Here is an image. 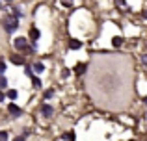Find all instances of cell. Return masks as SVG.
<instances>
[{
	"mask_svg": "<svg viewBox=\"0 0 147 141\" xmlns=\"http://www.w3.org/2000/svg\"><path fill=\"white\" fill-rule=\"evenodd\" d=\"M2 26L7 33H13V32H17V28H19V19H15L13 15L7 13L6 17L2 19Z\"/></svg>",
	"mask_w": 147,
	"mask_h": 141,
	"instance_id": "obj_1",
	"label": "cell"
},
{
	"mask_svg": "<svg viewBox=\"0 0 147 141\" xmlns=\"http://www.w3.org/2000/svg\"><path fill=\"white\" fill-rule=\"evenodd\" d=\"M13 45H15L17 50H26V48H28V41H26L24 37H17V39L13 41Z\"/></svg>",
	"mask_w": 147,
	"mask_h": 141,
	"instance_id": "obj_2",
	"label": "cell"
},
{
	"mask_svg": "<svg viewBox=\"0 0 147 141\" xmlns=\"http://www.w3.org/2000/svg\"><path fill=\"white\" fill-rule=\"evenodd\" d=\"M7 112H9L13 117H21L22 115V110L19 108L17 104H9V106H7Z\"/></svg>",
	"mask_w": 147,
	"mask_h": 141,
	"instance_id": "obj_3",
	"label": "cell"
},
{
	"mask_svg": "<svg viewBox=\"0 0 147 141\" xmlns=\"http://www.w3.org/2000/svg\"><path fill=\"white\" fill-rule=\"evenodd\" d=\"M28 35H30V39H32V41H37L41 33H39V30H37L36 26H32V28H30V32H28Z\"/></svg>",
	"mask_w": 147,
	"mask_h": 141,
	"instance_id": "obj_4",
	"label": "cell"
},
{
	"mask_svg": "<svg viewBox=\"0 0 147 141\" xmlns=\"http://www.w3.org/2000/svg\"><path fill=\"white\" fill-rule=\"evenodd\" d=\"M41 113H43L45 117H50L54 113V110H52V106H49V104H43L41 106Z\"/></svg>",
	"mask_w": 147,
	"mask_h": 141,
	"instance_id": "obj_5",
	"label": "cell"
},
{
	"mask_svg": "<svg viewBox=\"0 0 147 141\" xmlns=\"http://www.w3.org/2000/svg\"><path fill=\"white\" fill-rule=\"evenodd\" d=\"M32 69H34V72L41 74V72H45V65L41 61H37V63H34V65H32Z\"/></svg>",
	"mask_w": 147,
	"mask_h": 141,
	"instance_id": "obj_6",
	"label": "cell"
},
{
	"mask_svg": "<svg viewBox=\"0 0 147 141\" xmlns=\"http://www.w3.org/2000/svg\"><path fill=\"white\" fill-rule=\"evenodd\" d=\"M11 61L15 63V65H22V63H24V58H22V56H11Z\"/></svg>",
	"mask_w": 147,
	"mask_h": 141,
	"instance_id": "obj_7",
	"label": "cell"
},
{
	"mask_svg": "<svg viewBox=\"0 0 147 141\" xmlns=\"http://www.w3.org/2000/svg\"><path fill=\"white\" fill-rule=\"evenodd\" d=\"M17 89H7V93H6V97L9 98V100H15V98H17Z\"/></svg>",
	"mask_w": 147,
	"mask_h": 141,
	"instance_id": "obj_8",
	"label": "cell"
},
{
	"mask_svg": "<svg viewBox=\"0 0 147 141\" xmlns=\"http://www.w3.org/2000/svg\"><path fill=\"white\" fill-rule=\"evenodd\" d=\"M82 47V43H80V41H71V43H69V48H71V50H78V48Z\"/></svg>",
	"mask_w": 147,
	"mask_h": 141,
	"instance_id": "obj_9",
	"label": "cell"
},
{
	"mask_svg": "<svg viewBox=\"0 0 147 141\" xmlns=\"http://www.w3.org/2000/svg\"><path fill=\"white\" fill-rule=\"evenodd\" d=\"M84 71H86V63H78V65L75 67V72H76V74H84Z\"/></svg>",
	"mask_w": 147,
	"mask_h": 141,
	"instance_id": "obj_10",
	"label": "cell"
},
{
	"mask_svg": "<svg viewBox=\"0 0 147 141\" xmlns=\"http://www.w3.org/2000/svg\"><path fill=\"white\" fill-rule=\"evenodd\" d=\"M32 84H34V87H36V89H39V87H41V80L37 78V76H32Z\"/></svg>",
	"mask_w": 147,
	"mask_h": 141,
	"instance_id": "obj_11",
	"label": "cell"
},
{
	"mask_svg": "<svg viewBox=\"0 0 147 141\" xmlns=\"http://www.w3.org/2000/svg\"><path fill=\"white\" fill-rule=\"evenodd\" d=\"M7 87V78L6 76H0V89H6Z\"/></svg>",
	"mask_w": 147,
	"mask_h": 141,
	"instance_id": "obj_12",
	"label": "cell"
},
{
	"mask_svg": "<svg viewBox=\"0 0 147 141\" xmlns=\"http://www.w3.org/2000/svg\"><path fill=\"white\" fill-rule=\"evenodd\" d=\"M4 72H6V61L4 58H0V76H4Z\"/></svg>",
	"mask_w": 147,
	"mask_h": 141,
	"instance_id": "obj_13",
	"label": "cell"
},
{
	"mask_svg": "<svg viewBox=\"0 0 147 141\" xmlns=\"http://www.w3.org/2000/svg\"><path fill=\"white\" fill-rule=\"evenodd\" d=\"M0 141H7V132L6 130H0Z\"/></svg>",
	"mask_w": 147,
	"mask_h": 141,
	"instance_id": "obj_14",
	"label": "cell"
},
{
	"mask_svg": "<svg viewBox=\"0 0 147 141\" xmlns=\"http://www.w3.org/2000/svg\"><path fill=\"white\" fill-rule=\"evenodd\" d=\"M121 43H123V39H121V37H114V47H119Z\"/></svg>",
	"mask_w": 147,
	"mask_h": 141,
	"instance_id": "obj_15",
	"label": "cell"
},
{
	"mask_svg": "<svg viewBox=\"0 0 147 141\" xmlns=\"http://www.w3.org/2000/svg\"><path fill=\"white\" fill-rule=\"evenodd\" d=\"M24 72H26V76H30V78H32V72H34V69H32V67H26V69H24Z\"/></svg>",
	"mask_w": 147,
	"mask_h": 141,
	"instance_id": "obj_16",
	"label": "cell"
},
{
	"mask_svg": "<svg viewBox=\"0 0 147 141\" xmlns=\"http://www.w3.org/2000/svg\"><path fill=\"white\" fill-rule=\"evenodd\" d=\"M52 95H54V91H52V89L45 91V100H47V98H50V97H52Z\"/></svg>",
	"mask_w": 147,
	"mask_h": 141,
	"instance_id": "obj_17",
	"label": "cell"
},
{
	"mask_svg": "<svg viewBox=\"0 0 147 141\" xmlns=\"http://www.w3.org/2000/svg\"><path fill=\"white\" fill-rule=\"evenodd\" d=\"M115 4H117V6H125L127 0H115Z\"/></svg>",
	"mask_w": 147,
	"mask_h": 141,
	"instance_id": "obj_18",
	"label": "cell"
},
{
	"mask_svg": "<svg viewBox=\"0 0 147 141\" xmlns=\"http://www.w3.org/2000/svg\"><path fill=\"white\" fill-rule=\"evenodd\" d=\"M24 139H26V138H24V136H22V134H21V136H17V138H15L13 141H24Z\"/></svg>",
	"mask_w": 147,
	"mask_h": 141,
	"instance_id": "obj_19",
	"label": "cell"
},
{
	"mask_svg": "<svg viewBox=\"0 0 147 141\" xmlns=\"http://www.w3.org/2000/svg\"><path fill=\"white\" fill-rule=\"evenodd\" d=\"M61 76H63V78H67V76H69V69H63V72H61Z\"/></svg>",
	"mask_w": 147,
	"mask_h": 141,
	"instance_id": "obj_20",
	"label": "cell"
},
{
	"mask_svg": "<svg viewBox=\"0 0 147 141\" xmlns=\"http://www.w3.org/2000/svg\"><path fill=\"white\" fill-rule=\"evenodd\" d=\"M4 98H6V95H4V93H2V89H0V102H2Z\"/></svg>",
	"mask_w": 147,
	"mask_h": 141,
	"instance_id": "obj_21",
	"label": "cell"
},
{
	"mask_svg": "<svg viewBox=\"0 0 147 141\" xmlns=\"http://www.w3.org/2000/svg\"><path fill=\"white\" fill-rule=\"evenodd\" d=\"M142 61H144L145 65H147V54H145V56H142Z\"/></svg>",
	"mask_w": 147,
	"mask_h": 141,
	"instance_id": "obj_22",
	"label": "cell"
},
{
	"mask_svg": "<svg viewBox=\"0 0 147 141\" xmlns=\"http://www.w3.org/2000/svg\"><path fill=\"white\" fill-rule=\"evenodd\" d=\"M142 15H144V19H147V11H144V13H142Z\"/></svg>",
	"mask_w": 147,
	"mask_h": 141,
	"instance_id": "obj_23",
	"label": "cell"
},
{
	"mask_svg": "<svg viewBox=\"0 0 147 141\" xmlns=\"http://www.w3.org/2000/svg\"><path fill=\"white\" fill-rule=\"evenodd\" d=\"M0 9H2V2H0Z\"/></svg>",
	"mask_w": 147,
	"mask_h": 141,
	"instance_id": "obj_24",
	"label": "cell"
},
{
	"mask_svg": "<svg viewBox=\"0 0 147 141\" xmlns=\"http://www.w3.org/2000/svg\"><path fill=\"white\" fill-rule=\"evenodd\" d=\"M6 2H11V0H6Z\"/></svg>",
	"mask_w": 147,
	"mask_h": 141,
	"instance_id": "obj_25",
	"label": "cell"
}]
</instances>
